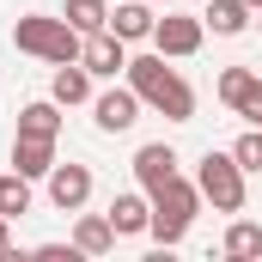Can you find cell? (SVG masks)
Listing matches in <instances>:
<instances>
[{"mask_svg":"<svg viewBox=\"0 0 262 262\" xmlns=\"http://www.w3.org/2000/svg\"><path fill=\"white\" fill-rule=\"evenodd\" d=\"M152 25H159V18L146 12V0H128V6H116V12H110V31H116L122 43H140V37H152Z\"/></svg>","mask_w":262,"mask_h":262,"instance_id":"cell-16","label":"cell"},{"mask_svg":"<svg viewBox=\"0 0 262 262\" xmlns=\"http://www.w3.org/2000/svg\"><path fill=\"white\" fill-rule=\"evenodd\" d=\"M18 134H49V140H55V134H61V104H55V98L25 104V110H18Z\"/></svg>","mask_w":262,"mask_h":262,"instance_id":"cell-17","label":"cell"},{"mask_svg":"<svg viewBox=\"0 0 262 262\" xmlns=\"http://www.w3.org/2000/svg\"><path fill=\"white\" fill-rule=\"evenodd\" d=\"M49 98H55V104H85V98H92V67L85 61H61L55 79H49Z\"/></svg>","mask_w":262,"mask_h":262,"instance_id":"cell-14","label":"cell"},{"mask_svg":"<svg viewBox=\"0 0 262 262\" xmlns=\"http://www.w3.org/2000/svg\"><path fill=\"white\" fill-rule=\"evenodd\" d=\"M128 85L140 92V104H152L165 122H195V85L177 67H165L159 49L152 55H128Z\"/></svg>","mask_w":262,"mask_h":262,"instance_id":"cell-1","label":"cell"},{"mask_svg":"<svg viewBox=\"0 0 262 262\" xmlns=\"http://www.w3.org/2000/svg\"><path fill=\"white\" fill-rule=\"evenodd\" d=\"M110 226H116V238H140L152 226V195H116L110 201Z\"/></svg>","mask_w":262,"mask_h":262,"instance_id":"cell-13","label":"cell"},{"mask_svg":"<svg viewBox=\"0 0 262 262\" xmlns=\"http://www.w3.org/2000/svg\"><path fill=\"white\" fill-rule=\"evenodd\" d=\"M134 177H140V189L152 195V189H165L171 177H177V146L171 140H146L140 152H134Z\"/></svg>","mask_w":262,"mask_h":262,"instance_id":"cell-10","label":"cell"},{"mask_svg":"<svg viewBox=\"0 0 262 262\" xmlns=\"http://www.w3.org/2000/svg\"><path fill=\"white\" fill-rule=\"evenodd\" d=\"M232 159H238L244 171H262V128H250V134H238V146H232Z\"/></svg>","mask_w":262,"mask_h":262,"instance_id":"cell-21","label":"cell"},{"mask_svg":"<svg viewBox=\"0 0 262 262\" xmlns=\"http://www.w3.org/2000/svg\"><path fill=\"white\" fill-rule=\"evenodd\" d=\"M220 104H226L232 116L262 122V73L256 67H226V73H220Z\"/></svg>","mask_w":262,"mask_h":262,"instance_id":"cell-5","label":"cell"},{"mask_svg":"<svg viewBox=\"0 0 262 262\" xmlns=\"http://www.w3.org/2000/svg\"><path fill=\"white\" fill-rule=\"evenodd\" d=\"M12 49H18V55H37V61H49V67H61V61H79L85 37L67 25L61 12H25V18L12 25Z\"/></svg>","mask_w":262,"mask_h":262,"instance_id":"cell-2","label":"cell"},{"mask_svg":"<svg viewBox=\"0 0 262 262\" xmlns=\"http://www.w3.org/2000/svg\"><path fill=\"white\" fill-rule=\"evenodd\" d=\"M250 0H207V12H201V25L213 31V37H238V31H250Z\"/></svg>","mask_w":262,"mask_h":262,"instance_id":"cell-12","label":"cell"},{"mask_svg":"<svg viewBox=\"0 0 262 262\" xmlns=\"http://www.w3.org/2000/svg\"><path fill=\"white\" fill-rule=\"evenodd\" d=\"M195 189H201V201H213V213H244V165L232 152L207 146L195 165Z\"/></svg>","mask_w":262,"mask_h":262,"instance_id":"cell-4","label":"cell"},{"mask_svg":"<svg viewBox=\"0 0 262 262\" xmlns=\"http://www.w3.org/2000/svg\"><path fill=\"white\" fill-rule=\"evenodd\" d=\"M49 201L61 213H79L92 201V165H49Z\"/></svg>","mask_w":262,"mask_h":262,"instance_id":"cell-9","label":"cell"},{"mask_svg":"<svg viewBox=\"0 0 262 262\" xmlns=\"http://www.w3.org/2000/svg\"><path fill=\"white\" fill-rule=\"evenodd\" d=\"M49 165H55V140L49 134H12V171L49 177Z\"/></svg>","mask_w":262,"mask_h":262,"instance_id":"cell-11","label":"cell"},{"mask_svg":"<svg viewBox=\"0 0 262 262\" xmlns=\"http://www.w3.org/2000/svg\"><path fill=\"white\" fill-rule=\"evenodd\" d=\"M79 61L92 67V79H116V73H128V43L116 31H92L85 49H79Z\"/></svg>","mask_w":262,"mask_h":262,"instance_id":"cell-8","label":"cell"},{"mask_svg":"<svg viewBox=\"0 0 262 262\" xmlns=\"http://www.w3.org/2000/svg\"><path fill=\"white\" fill-rule=\"evenodd\" d=\"M0 213H6V220L31 213V177H25V171H6V177H0Z\"/></svg>","mask_w":262,"mask_h":262,"instance_id":"cell-20","label":"cell"},{"mask_svg":"<svg viewBox=\"0 0 262 262\" xmlns=\"http://www.w3.org/2000/svg\"><path fill=\"white\" fill-rule=\"evenodd\" d=\"M37 256H43V262H73L79 244H37Z\"/></svg>","mask_w":262,"mask_h":262,"instance_id":"cell-22","label":"cell"},{"mask_svg":"<svg viewBox=\"0 0 262 262\" xmlns=\"http://www.w3.org/2000/svg\"><path fill=\"white\" fill-rule=\"evenodd\" d=\"M195 207H201V189L189 183V177H171L165 189H152V226H146V238H159V244H183Z\"/></svg>","mask_w":262,"mask_h":262,"instance_id":"cell-3","label":"cell"},{"mask_svg":"<svg viewBox=\"0 0 262 262\" xmlns=\"http://www.w3.org/2000/svg\"><path fill=\"white\" fill-rule=\"evenodd\" d=\"M61 18L79 31V37H92V31H110V6H104V0H67V12H61Z\"/></svg>","mask_w":262,"mask_h":262,"instance_id":"cell-19","label":"cell"},{"mask_svg":"<svg viewBox=\"0 0 262 262\" xmlns=\"http://www.w3.org/2000/svg\"><path fill=\"white\" fill-rule=\"evenodd\" d=\"M226 256L232 262H256L262 256V226L256 220H232L226 226Z\"/></svg>","mask_w":262,"mask_h":262,"instance_id":"cell-18","label":"cell"},{"mask_svg":"<svg viewBox=\"0 0 262 262\" xmlns=\"http://www.w3.org/2000/svg\"><path fill=\"white\" fill-rule=\"evenodd\" d=\"M73 244H79V256H104V250H116V226H110V213H79Z\"/></svg>","mask_w":262,"mask_h":262,"instance_id":"cell-15","label":"cell"},{"mask_svg":"<svg viewBox=\"0 0 262 262\" xmlns=\"http://www.w3.org/2000/svg\"><path fill=\"white\" fill-rule=\"evenodd\" d=\"M0 262H18V250H12V220L0 213Z\"/></svg>","mask_w":262,"mask_h":262,"instance_id":"cell-23","label":"cell"},{"mask_svg":"<svg viewBox=\"0 0 262 262\" xmlns=\"http://www.w3.org/2000/svg\"><path fill=\"white\" fill-rule=\"evenodd\" d=\"M256 128H262V122H256Z\"/></svg>","mask_w":262,"mask_h":262,"instance_id":"cell-25","label":"cell"},{"mask_svg":"<svg viewBox=\"0 0 262 262\" xmlns=\"http://www.w3.org/2000/svg\"><path fill=\"white\" fill-rule=\"evenodd\" d=\"M250 12H262V0H250Z\"/></svg>","mask_w":262,"mask_h":262,"instance_id":"cell-24","label":"cell"},{"mask_svg":"<svg viewBox=\"0 0 262 262\" xmlns=\"http://www.w3.org/2000/svg\"><path fill=\"white\" fill-rule=\"evenodd\" d=\"M201 18H183V12H165L159 25H152V49L165 55V61H183V55H195L201 49Z\"/></svg>","mask_w":262,"mask_h":262,"instance_id":"cell-7","label":"cell"},{"mask_svg":"<svg viewBox=\"0 0 262 262\" xmlns=\"http://www.w3.org/2000/svg\"><path fill=\"white\" fill-rule=\"evenodd\" d=\"M92 122H98L104 134H128L134 122H140V92H134V85L98 92V98H92Z\"/></svg>","mask_w":262,"mask_h":262,"instance_id":"cell-6","label":"cell"}]
</instances>
